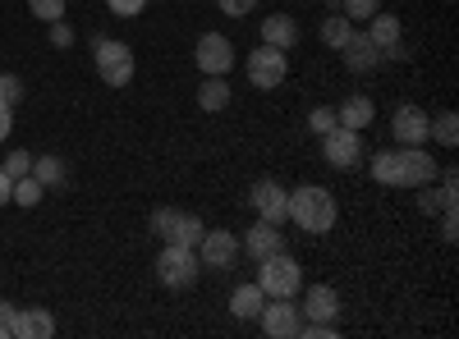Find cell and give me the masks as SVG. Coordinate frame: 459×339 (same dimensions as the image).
Wrapping results in <instances>:
<instances>
[{
	"label": "cell",
	"instance_id": "7a4b0ae2",
	"mask_svg": "<svg viewBox=\"0 0 459 339\" xmlns=\"http://www.w3.org/2000/svg\"><path fill=\"white\" fill-rule=\"evenodd\" d=\"M290 220L299 225L303 234H331V225H335L331 188H317V183L294 188V193H290Z\"/></svg>",
	"mask_w": 459,
	"mask_h": 339
},
{
	"label": "cell",
	"instance_id": "2e32d148",
	"mask_svg": "<svg viewBox=\"0 0 459 339\" xmlns=\"http://www.w3.org/2000/svg\"><path fill=\"white\" fill-rule=\"evenodd\" d=\"M51 335H56V317L47 308H19L14 339H51Z\"/></svg>",
	"mask_w": 459,
	"mask_h": 339
},
{
	"label": "cell",
	"instance_id": "30bf717a",
	"mask_svg": "<svg viewBox=\"0 0 459 339\" xmlns=\"http://www.w3.org/2000/svg\"><path fill=\"white\" fill-rule=\"evenodd\" d=\"M248 202H253V211L262 220H272V225H285L290 220V193H285L276 179H257L248 188Z\"/></svg>",
	"mask_w": 459,
	"mask_h": 339
},
{
	"label": "cell",
	"instance_id": "ffe728a7",
	"mask_svg": "<svg viewBox=\"0 0 459 339\" xmlns=\"http://www.w3.org/2000/svg\"><path fill=\"white\" fill-rule=\"evenodd\" d=\"M262 42L266 47H276V51H290L299 42V23L290 14H266L262 19Z\"/></svg>",
	"mask_w": 459,
	"mask_h": 339
},
{
	"label": "cell",
	"instance_id": "e575fe53",
	"mask_svg": "<svg viewBox=\"0 0 459 339\" xmlns=\"http://www.w3.org/2000/svg\"><path fill=\"white\" fill-rule=\"evenodd\" d=\"M51 47H60V51H69V47H74V28H69L65 19H56V23H51Z\"/></svg>",
	"mask_w": 459,
	"mask_h": 339
},
{
	"label": "cell",
	"instance_id": "4fadbf2b",
	"mask_svg": "<svg viewBox=\"0 0 459 339\" xmlns=\"http://www.w3.org/2000/svg\"><path fill=\"white\" fill-rule=\"evenodd\" d=\"M428 110L423 106H400L395 110V120H391V133H395V142L400 147H423L428 142Z\"/></svg>",
	"mask_w": 459,
	"mask_h": 339
},
{
	"label": "cell",
	"instance_id": "ac0fdd59",
	"mask_svg": "<svg viewBox=\"0 0 459 339\" xmlns=\"http://www.w3.org/2000/svg\"><path fill=\"white\" fill-rule=\"evenodd\" d=\"M335 120H340L344 129H359V133H363V129L377 120V106H372V97H359V92H354V97H344V101H340Z\"/></svg>",
	"mask_w": 459,
	"mask_h": 339
},
{
	"label": "cell",
	"instance_id": "cb8c5ba5",
	"mask_svg": "<svg viewBox=\"0 0 459 339\" xmlns=\"http://www.w3.org/2000/svg\"><path fill=\"white\" fill-rule=\"evenodd\" d=\"M65 161L60 157H32V179L42 183V188H51V183H65Z\"/></svg>",
	"mask_w": 459,
	"mask_h": 339
},
{
	"label": "cell",
	"instance_id": "d6986e66",
	"mask_svg": "<svg viewBox=\"0 0 459 339\" xmlns=\"http://www.w3.org/2000/svg\"><path fill=\"white\" fill-rule=\"evenodd\" d=\"M299 312H308L313 321H335V317H340V293H335L331 284H313Z\"/></svg>",
	"mask_w": 459,
	"mask_h": 339
},
{
	"label": "cell",
	"instance_id": "8d00e7d4",
	"mask_svg": "<svg viewBox=\"0 0 459 339\" xmlns=\"http://www.w3.org/2000/svg\"><path fill=\"white\" fill-rule=\"evenodd\" d=\"M216 5H221V14H230V19H244L257 0H216Z\"/></svg>",
	"mask_w": 459,
	"mask_h": 339
},
{
	"label": "cell",
	"instance_id": "74e56055",
	"mask_svg": "<svg viewBox=\"0 0 459 339\" xmlns=\"http://www.w3.org/2000/svg\"><path fill=\"white\" fill-rule=\"evenodd\" d=\"M10 129H14V106H5V101H0V142L10 138Z\"/></svg>",
	"mask_w": 459,
	"mask_h": 339
},
{
	"label": "cell",
	"instance_id": "8fae6325",
	"mask_svg": "<svg viewBox=\"0 0 459 339\" xmlns=\"http://www.w3.org/2000/svg\"><path fill=\"white\" fill-rule=\"evenodd\" d=\"M194 60H198L203 73H230V64H235V47H230L225 32H203Z\"/></svg>",
	"mask_w": 459,
	"mask_h": 339
},
{
	"label": "cell",
	"instance_id": "52a82bcc",
	"mask_svg": "<svg viewBox=\"0 0 459 339\" xmlns=\"http://www.w3.org/2000/svg\"><path fill=\"white\" fill-rule=\"evenodd\" d=\"M285 73H290V55L276 51V47H266V42H262V47L248 55V79H253V88H262V92L281 88V83H285Z\"/></svg>",
	"mask_w": 459,
	"mask_h": 339
},
{
	"label": "cell",
	"instance_id": "484cf974",
	"mask_svg": "<svg viewBox=\"0 0 459 339\" xmlns=\"http://www.w3.org/2000/svg\"><path fill=\"white\" fill-rule=\"evenodd\" d=\"M42 193H47V188H42V183H37L32 174H23V179H14V202H19V207H37V202H42Z\"/></svg>",
	"mask_w": 459,
	"mask_h": 339
},
{
	"label": "cell",
	"instance_id": "d4e9b609",
	"mask_svg": "<svg viewBox=\"0 0 459 339\" xmlns=\"http://www.w3.org/2000/svg\"><path fill=\"white\" fill-rule=\"evenodd\" d=\"M350 37H354V23L344 19V14H331V19L322 23V42H326V47H335V51H340L344 42H350Z\"/></svg>",
	"mask_w": 459,
	"mask_h": 339
},
{
	"label": "cell",
	"instance_id": "f35d334b",
	"mask_svg": "<svg viewBox=\"0 0 459 339\" xmlns=\"http://www.w3.org/2000/svg\"><path fill=\"white\" fill-rule=\"evenodd\" d=\"M5 202H14V179L0 170V207H5Z\"/></svg>",
	"mask_w": 459,
	"mask_h": 339
},
{
	"label": "cell",
	"instance_id": "6da1fadb",
	"mask_svg": "<svg viewBox=\"0 0 459 339\" xmlns=\"http://www.w3.org/2000/svg\"><path fill=\"white\" fill-rule=\"evenodd\" d=\"M368 170L377 183L391 188H423L437 179V161L423 152V147H395V152H377L368 157Z\"/></svg>",
	"mask_w": 459,
	"mask_h": 339
},
{
	"label": "cell",
	"instance_id": "d6a6232c",
	"mask_svg": "<svg viewBox=\"0 0 459 339\" xmlns=\"http://www.w3.org/2000/svg\"><path fill=\"white\" fill-rule=\"evenodd\" d=\"M441 239H446V243L459 239V207H446V211H441Z\"/></svg>",
	"mask_w": 459,
	"mask_h": 339
},
{
	"label": "cell",
	"instance_id": "e0dca14e",
	"mask_svg": "<svg viewBox=\"0 0 459 339\" xmlns=\"http://www.w3.org/2000/svg\"><path fill=\"white\" fill-rule=\"evenodd\" d=\"M368 42H372V47H377L381 55H386V51H391L395 42H404V28H400V19H395V14H381V10H377V14L368 19Z\"/></svg>",
	"mask_w": 459,
	"mask_h": 339
},
{
	"label": "cell",
	"instance_id": "277c9868",
	"mask_svg": "<svg viewBox=\"0 0 459 339\" xmlns=\"http://www.w3.org/2000/svg\"><path fill=\"white\" fill-rule=\"evenodd\" d=\"M257 284L266 298H294L303 289V271H299V261L281 248L272 257H262V271H257Z\"/></svg>",
	"mask_w": 459,
	"mask_h": 339
},
{
	"label": "cell",
	"instance_id": "1f68e13d",
	"mask_svg": "<svg viewBox=\"0 0 459 339\" xmlns=\"http://www.w3.org/2000/svg\"><path fill=\"white\" fill-rule=\"evenodd\" d=\"M106 5H110V14H120V19H138L147 10V0H106Z\"/></svg>",
	"mask_w": 459,
	"mask_h": 339
},
{
	"label": "cell",
	"instance_id": "3957f363",
	"mask_svg": "<svg viewBox=\"0 0 459 339\" xmlns=\"http://www.w3.org/2000/svg\"><path fill=\"white\" fill-rule=\"evenodd\" d=\"M203 275V261H198V248H188V243H166L161 257H157V280L166 289H188Z\"/></svg>",
	"mask_w": 459,
	"mask_h": 339
},
{
	"label": "cell",
	"instance_id": "7c38bea8",
	"mask_svg": "<svg viewBox=\"0 0 459 339\" xmlns=\"http://www.w3.org/2000/svg\"><path fill=\"white\" fill-rule=\"evenodd\" d=\"M257 321H262V330L272 335V339L299 335V308H294V298H272V303L257 312Z\"/></svg>",
	"mask_w": 459,
	"mask_h": 339
},
{
	"label": "cell",
	"instance_id": "7402d4cb",
	"mask_svg": "<svg viewBox=\"0 0 459 339\" xmlns=\"http://www.w3.org/2000/svg\"><path fill=\"white\" fill-rule=\"evenodd\" d=\"M198 106H203V110H212V115L230 106V83H225V73H207L203 88H198Z\"/></svg>",
	"mask_w": 459,
	"mask_h": 339
},
{
	"label": "cell",
	"instance_id": "ba28073f",
	"mask_svg": "<svg viewBox=\"0 0 459 339\" xmlns=\"http://www.w3.org/2000/svg\"><path fill=\"white\" fill-rule=\"evenodd\" d=\"M322 152H326V161L335 170H354L368 157L363 152V133L359 129H344V124H335L331 133H322Z\"/></svg>",
	"mask_w": 459,
	"mask_h": 339
},
{
	"label": "cell",
	"instance_id": "5bb4252c",
	"mask_svg": "<svg viewBox=\"0 0 459 339\" xmlns=\"http://www.w3.org/2000/svg\"><path fill=\"white\" fill-rule=\"evenodd\" d=\"M281 248H285V234H281V225H272V220H257L253 230H248V239H244V252H248L253 261L272 257V252H281Z\"/></svg>",
	"mask_w": 459,
	"mask_h": 339
},
{
	"label": "cell",
	"instance_id": "5b68a950",
	"mask_svg": "<svg viewBox=\"0 0 459 339\" xmlns=\"http://www.w3.org/2000/svg\"><path fill=\"white\" fill-rule=\"evenodd\" d=\"M92 60H97V73L106 88H129L134 83V51L115 37H97L92 42Z\"/></svg>",
	"mask_w": 459,
	"mask_h": 339
},
{
	"label": "cell",
	"instance_id": "83f0119b",
	"mask_svg": "<svg viewBox=\"0 0 459 339\" xmlns=\"http://www.w3.org/2000/svg\"><path fill=\"white\" fill-rule=\"evenodd\" d=\"M28 14H37L42 23H56L65 19V0H28Z\"/></svg>",
	"mask_w": 459,
	"mask_h": 339
},
{
	"label": "cell",
	"instance_id": "9c48e42d",
	"mask_svg": "<svg viewBox=\"0 0 459 339\" xmlns=\"http://www.w3.org/2000/svg\"><path fill=\"white\" fill-rule=\"evenodd\" d=\"M198 261H203V271H230L239 261V239L230 234V230H203Z\"/></svg>",
	"mask_w": 459,
	"mask_h": 339
},
{
	"label": "cell",
	"instance_id": "9a60e30c",
	"mask_svg": "<svg viewBox=\"0 0 459 339\" xmlns=\"http://www.w3.org/2000/svg\"><path fill=\"white\" fill-rule=\"evenodd\" d=\"M340 51H344V69H350V73H372L381 64V51L368 42V32H354Z\"/></svg>",
	"mask_w": 459,
	"mask_h": 339
},
{
	"label": "cell",
	"instance_id": "d590c367",
	"mask_svg": "<svg viewBox=\"0 0 459 339\" xmlns=\"http://www.w3.org/2000/svg\"><path fill=\"white\" fill-rule=\"evenodd\" d=\"M299 335H308V339H335V321H308V326H299Z\"/></svg>",
	"mask_w": 459,
	"mask_h": 339
},
{
	"label": "cell",
	"instance_id": "4dcf8cb0",
	"mask_svg": "<svg viewBox=\"0 0 459 339\" xmlns=\"http://www.w3.org/2000/svg\"><path fill=\"white\" fill-rule=\"evenodd\" d=\"M0 170H5L10 179H23V174H32V157H28V152H10Z\"/></svg>",
	"mask_w": 459,
	"mask_h": 339
},
{
	"label": "cell",
	"instance_id": "4316f807",
	"mask_svg": "<svg viewBox=\"0 0 459 339\" xmlns=\"http://www.w3.org/2000/svg\"><path fill=\"white\" fill-rule=\"evenodd\" d=\"M340 10H344V19H350V23H368L381 10V0H340Z\"/></svg>",
	"mask_w": 459,
	"mask_h": 339
},
{
	"label": "cell",
	"instance_id": "44dd1931",
	"mask_svg": "<svg viewBox=\"0 0 459 339\" xmlns=\"http://www.w3.org/2000/svg\"><path fill=\"white\" fill-rule=\"evenodd\" d=\"M262 308H266V293H262V284H239L235 293H230V312H235L239 321H253Z\"/></svg>",
	"mask_w": 459,
	"mask_h": 339
},
{
	"label": "cell",
	"instance_id": "f1b7e54d",
	"mask_svg": "<svg viewBox=\"0 0 459 339\" xmlns=\"http://www.w3.org/2000/svg\"><path fill=\"white\" fill-rule=\"evenodd\" d=\"M0 101H5V106L23 101V79H19V73H0Z\"/></svg>",
	"mask_w": 459,
	"mask_h": 339
},
{
	"label": "cell",
	"instance_id": "836d02e7",
	"mask_svg": "<svg viewBox=\"0 0 459 339\" xmlns=\"http://www.w3.org/2000/svg\"><path fill=\"white\" fill-rule=\"evenodd\" d=\"M14 317H19V308L0 298V339H14Z\"/></svg>",
	"mask_w": 459,
	"mask_h": 339
},
{
	"label": "cell",
	"instance_id": "603a6c76",
	"mask_svg": "<svg viewBox=\"0 0 459 339\" xmlns=\"http://www.w3.org/2000/svg\"><path fill=\"white\" fill-rule=\"evenodd\" d=\"M428 138H437L441 147H455L459 142V115H455V110H441L437 120H428Z\"/></svg>",
	"mask_w": 459,
	"mask_h": 339
},
{
	"label": "cell",
	"instance_id": "8992f818",
	"mask_svg": "<svg viewBox=\"0 0 459 339\" xmlns=\"http://www.w3.org/2000/svg\"><path fill=\"white\" fill-rule=\"evenodd\" d=\"M207 225L194 216V211H175V207H157L152 211V234H157L161 243H188V248H198Z\"/></svg>",
	"mask_w": 459,
	"mask_h": 339
},
{
	"label": "cell",
	"instance_id": "f546056e",
	"mask_svg": "<svg viewBox=\"0 0 459 339\" xmlns=\"http://www.w3.org/2000/svg\"><path fill=\"white\" fill-rule=\"evenodd\" d=\"M335 124H340V120H335V110H331V106H317L313 115H308V129H313L317 138H322V133H331Z\"/></svg>",
	"mask_w": 459,
	"mask_h": 339
}]
</instances>
